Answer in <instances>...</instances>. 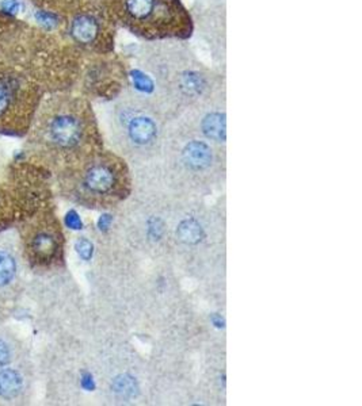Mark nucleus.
<instances>
[{"label": "nucleus", "mask_w": 362, "mask_h": 406, "mask_svg": "<svg viewBox=\"0 0 362 406\" xmlns=\"http://www.w3.org/2000/svg\"><path fill=\"white\" fill-rule=\"evenodd\" d=\"M144 68L163 87L196 99L211 90L212 75L194 55L178 44L156 45L143 55Z\"/></svg>", "instance_id": "f257e3e1"}, {"label": "nucleus", "mask_w": 362, "mask_h": 406, "mask_svg": "<svg viewBox=\"0 0 362 406\" xmlns=\"http://www.w3.org/2000/svg\"><path fill=\"white\" fill-rule=\"evenodd\" d=\"M120 11L128 28L148 38L174 35L185 22L175 0H120Z\"/></svg>", "instance_id": "f03ea898"}, {"label": "nucleus", "mask_w": 362, "mask_h": 406, "mask_svg": "<svg viewBox=\"0 0 362 406\" xmlns=\"http://www.w3.org/2000/svg\"><path fill=\"white\" fill-rule=\"evenodd\" d=\"M124 184L121 168L110 162L91 164L82 176L83 190L92 196L109 198L119 196Z\"/></svg>", "instance_id": "7ed1b4c3"}, {"label": "nucleus", "mask_w": 362, "mask_h": 406, "mask_svg": "<svg viewBox=\"0 0 362 406\" xmlns=\"http://www.w3.org/2000/svg\"><path fill=\"white\" fill-rule=\"evenodd\" d=\"M84 137L83 120L72 113H60L48 123V138L61 151L79 147Z\"/></svg>", "instance_id": "20e7f679"}, {"label": "nucleus", "mask_w": 362, "mask_h": 406, "mask_svg": "<svg viewBox=\"0 0 362 406\" xmlns=\"http://www.w3.org/2000/svg\"><path fill=\"white\" fill-rule=\"evenodd\" d=\"M121 118L126 128V135L133 144L138 147H146L156 141L159 129L156 120L151 115L140 110H135L131 105H124Z\"/></svg>", "instance_id": "39448f33"}, {"label": "nucleus", "mask_w": 362, "mask_h": 406, "mask_svg": "<svg viewBox=\"0 0 362 406\" xmlns=\"http://www.w3.org/2000/svg\"><path fill=\"white\" fill-rule=\"evenodd\" d=\"M19 257L10 241L0 239V293H9L19 276Z\"/></svg>", "instance_id": "423d86ee"}, {"label": "nucleus", "mask_w": 362, "mask_h": 406, "mask_svg": "<svg viewBox=\"0 0 362 406\" xmlns=\"http://www.w3.org/2000/svg\"><path fill=\"white\" fill-rule=\"evenodd\" d=\"M26 393V376L22 370L7 366L0 368V401H19Z\"/></svg>", "instance_id": "0eeeda50"}, {"label": "nucleus", "mask_w": 362, "mask_h": 406, "mask_svg": "<svg viewBox=\"0 0 362 406\" xmlns=\"http://www.w3.org/2000/svg\"><path fill=\"white\" fill-rule=\"evenodd\" d=\"M183 162L193 169H205L211 166L213 153L211 147L205 141L192 140L182 151Z\"/></svg>", "instance_id": "6e6552de"}, {"label": "nucleus", "mask_w": 362, "mask_h": 406, "mask_svg": "<svg viewBox=\"0 0 362 406\" xmlns=\"http://www.w3.org/2000/svg\"><path fill=\"white\" fill-rule=\"evenodd\" d=\"M201 130L212 141L223 142L226 140V114L214 110L201 120Z\"/></svg>", "instance_id": "1a4fd4ad"}, {"label": "nucleus", "mask_w": 362, "mask_h": 406, "mask_svg": "<svg viewBox=\"0 0 362 406\" xmlns=\"http://www.w3.org/2000/svg\"><path fill=\"white\" fill-rule=\"evenodd\" d=\"M71 34L77 43L90 44L98 35V23L92 16H77L72 22Z\"/></svg>", "instance_id": "9d476101"}, {"label": "nucleus", "mask_w": 362, "mask_h": 406, "mask_svg": "<svg viewBox=\"0 0 362 406\" xmlns=\"http://www.w3.org/2000/svg\"><path fill=\"white\" fill-rule=\"evenodd\" d=\"M18 358V344L11 334L0 331V368L10 366Z\"/></svg>", "instance_id": "9b49d317"}, {"label": "nucleus", "mask_w": 362, "mask_h": 406, "mask_svg": "<svg viewBox=\"0 0 362 406\" xmlns=\"http://www.w3.org/2000/svg\"><path fill=\"white\" fill-rule=\"evenodd\" d=\"M177 235L183 242L196 244L202 237V229L196 221H185L178 227Z\"/></svg>", "instance_id": "f8f14e48"}, {"label": "nucleus", "mask_w": 362, "mask_h": 406, "mask_svg": "<svg viewBox=\"0 0 362 406\" xmlns=\"http://www.w3.org/2000/svg\"><path fill=\"white\" fill-rule=\"evenodd\" d=\"M34 251L41 257H49L56 251V241L50 235L41 233L34 240Z\"/></svg>", "instance_id": "ddd939ff"}, {"label": "nucleus", "mask_w": 362, "mask_h": 406, "mask_svg": "<svg viewBox=\"0 0 362 406\" xmlns=\"http://www.w3.org/2000/svg\"><path fill=\"white\" fill-rule=\"evenodd\" d=\"M114 390L125 397H133L136 394V383L131 376H121L114 382Z\"/></svg>", "instance_id": "4468645a"}, {"label": "nucleus", "mask_w": 362, "mask_h": 406, "mask_svg": "<svg viewBox=\"0 0 362 406\" xmlns=\"http://www.w3.org/2000/svg\"><path fill=\"white\" fill-rule=\"evenodd\" d=\"M21 9V4L18 0H1L0 10L7 16H16Z\"/></svg>", "instance_id": "2eb2a0df"}, {"label": "nucleus", "mask_w": 362, "mask_h": 406, "mask_svg": "<svg viewBox=\"0 0 362 406\" xmlns=\"http://www.w3.org/2000/svg\"><path fill=\"white\" fill-rule=\"evenodd\" d=\"M76 251L84 260H89L92 255V245H91L90 241L84 240V239L77 241L76 242Z\"/></svg>", "instance_id": "dca6fc26"}, {"label": "nucleus", "mask_w": 362, "mask_h": 406, "mask_svg": "<svg viewBox=\"0 0 362 406\" xmlns=\"http://www.w3.org/2000/svg\"><path fill=\"white\" fill-rule=\"evenodd\" d=\"M35 18H37V22L40 25H43L46 29H52L56 25V18L49 13H45V11H38L35 14Z\"/></svg>", "instance_id": "f3484780"}, {"label": "nucleus", "mask_w": 362, "mask_h": 406, "mask_svg": "<svg viewBox=\"0 0 362 406\" xmlns=\"http://www.w3.org/2000/svg\"><path fill=\"white\" fill-rule=\"evenodd\" d=\"M9 105H10V95L3 87H0V115L7 110Z\"/></svg>", "instance_id": "a211bd4d"}, {"label": "nucleus", "mask_w": 362, "mask_h": 406, "mask_svg": "<svg viewBox=\"0 0 362 406\" xmlns=\"http://www.w3.org/2000/svg\"><path fill=\"white\" fill-rule=\"evenodd\" d=\"M67 224H68V226H71L72 229H79L82 226V222H80V220H79L75 211H71L67 215Z\"/></svg>", "instance_id": "6ab92c4d"}]
</instances>
